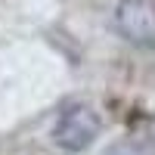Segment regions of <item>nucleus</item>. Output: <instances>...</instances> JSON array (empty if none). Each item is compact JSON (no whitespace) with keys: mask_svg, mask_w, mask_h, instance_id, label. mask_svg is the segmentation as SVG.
<instances>
[{"mask_svg":"<svg viewBox=\"0 0 155 155\" xmlns=\"http://www.w3.org/2000/svg\"><path fill=\"white\" fill-rule=\"evenodd\" d=\"M102 130V121H99V115L93 106H71L59 115V121H56V143L62 149H68V152H84L93 140L99 137Z\"/></svg>","mask_w":155,"mask_h":155,"instance_id":"obj_1","label":"nucleus"},{"mask_svg":"<svg viewBox=\"0 0 155 155\" xmlns=\"http://www.w3.org/2000/svg\"><path fill=\"white\" fill-rule=\"evenodd\" d=\"M115 28L137 47H155V0H121L115 9Z\"/></svg>","mask_w":155,"mask_h":155,"instance_id":"obj_2","label":"nucleus"},{"mask_svg":"<svg viewBox=\"0 0 155 155\" xmlns=\"http://www.w3.org/2000/svg\"><path fill=\"white\" fill-rule=\"evenodd\" d=\"M109 155H143V152H140L137 146H127V143H124V146H115Z\"/></svg>","mask_w":155,"mask_h":155,"instance_id":"obj_3","label":"nucleus"},{"mask_svg":"<svg viewBox=\"0 0 155 155\" xmlns=\"http://www.w3.org/2000/svg\"><path fill=\"white\" fill-rule=\"evenodd\" d=\"M149 137H152V143H155V115L149 118Z\"/></svg>","mask_w":155,"mask_h":155,"instance_id":"obj_4","label":"nucleus"}]
</instances>
